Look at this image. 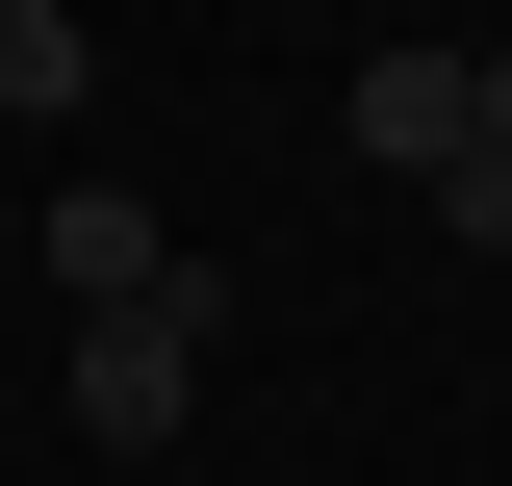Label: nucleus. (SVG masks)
Segmentation results:
<instances>
[{
  "label": "nucleus",
  "instance_id": "f03ea898",
  "mask_svg": "<svg viewBox=\"0 0 512 486\" xmlns=\"http://www.w3.org/2000/svg\"><path fill=\"white\" fill-rule=\"evenodd\" d=\"M154 282H180L154 180H26V307H52V333H77V307H154Z\"/></svg>",
  "mask_w": 512,
  "mask_h": 486
},
{
  "label": "nucleus",
  "instance_id": "20e7f679",
  "mask_svg": "<svg viewBox=\"0 0 512 486\" xmlns=\"http://www.w3.org/2000/svg\"><path fill=\"white\" fill-rule=\"evenodd\" d=\"M333 128H359L384 180H436V154H461V52H359V103H333Z\"/></svg>",
  "mask_w": 512,
  "mask_h": 486
},
{
  "label": "nucleus",
  "instance_id": "f257e3e1",
  "mask_svg": "<svg viewBox=\"0 0 512 486\" xmlns=\"http://www.w3.org/2000/svg\"><path fill=\"white\" fill-rule=\"evenodd\" d=\"M205 333H231V307H205V256H180L154 307H77V333H52V410L103 435V461H180V410H205Z\"/></svg>",
  "mask_w": 512,
  "mask_h": 486
},
{
  "label": "nucleus",
  "instance_id": "39448f33",
  "mask_svg": "<svg viewBox=\"0 0 512 486\" xmlns=\"http://www.w3.org/2000/svg\"><path fill=\"white\" fill-rule=\"evenodd\" d=\"M436 231L512 256V52H461V154H436Z\"/></svg>",
  "mask_w": 512,
  "mask_h": 486
},
{
  "label": "nucleus",
  "instance_id": "7ed1b4c3",
  "mask_svg": "<svg viewBox=\"0 0 512 486\" xmlns=\"http://www.w3.org/2000/svg\"><path fill=\"white\" fill-rule=\"evenodd\" d=\"M77 103H103V26H77V0H0V154L77 128Z\"/></svg>",
  "mask_w": 512,
  "mask_h": 486
}]
</instances>
